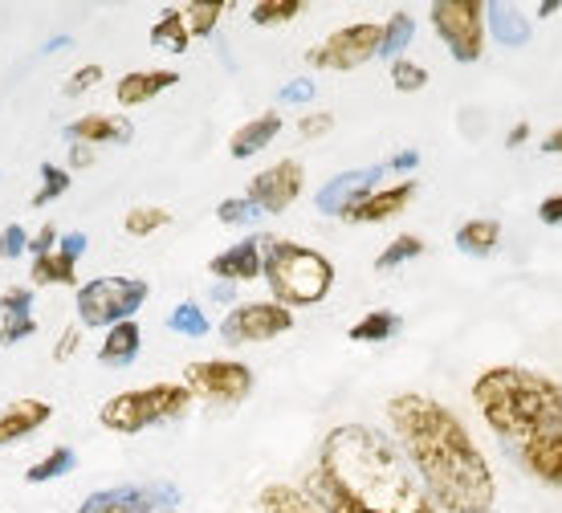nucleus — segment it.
Listing matches in <instances>:
<instances>
[{"label":"nucleus","instance_id":"f257e3e1","mask_svg":"<svg viewBox=\"0 0 562 513\" xmlns=\"http://www.w3.org/2000/svg\"><path fill=\"white\" fill-rule=\"evenodd\" d=\"M395 444L404 448L428 498L445 513H490L497 481L485 453L469 436L461 416L420 391H400L387 400Z\"/></svg>","mask_w":562,"mask_h":513},{"label":"nucleus","instance_id":"f03ea898","mask_svg":"<svg viewBox=\"0 0 562 513\" xmlns=\"http://www.w3.org/2000/svg\"><path fill=\"white\" fill-rule=\"evenodd\" d=\"M318 481L355 513H445L404 448L371 424H338L318 448Z\"/></svg>","mask_w":562,"mask_h":513},{"label":"nucleus","instance_id":"7ed1b4c3","mask_svg":"<svg viewBox=\"0 0 562 513\" xmlns=\"http://www.w3.org/2000/svg\"><path fill=\"white\" fill-rule=\"evenodd\" d=\"M473 403L506 448L562 424V383L530 367H490L473 379Z\"/></svg>","mask_w":562,"mask_h":513},{"label":"nucleus","instance_id":"20e7f679","mask_svg":"<svg viewBox=\"0 0 562 513\" xmlns=\"http://www.w3.org/2000/svg\"><path fill=\"white\" fill-rule=\"evenodd\" d=\"M261 278L273 290V302L294 310V305H318L335 290V265L330 257L306 245H294L285 236L261 233Z\"/></svg>","mask_w":562,"mask_h":513},{"label":"nucleus","instance_id":"39448f33","mask_svg":"<svg viewBox=\"0 0 562 513\" xmlns=\"http://www.w3.org/2000/svg\"><path fill=\"white\" fill-rule=\"evenodd\" d=\"M192 400L196 395L183 383H151V388L119 391L99 408V424L119 432V436H139V432L155 428V424L180 420L192 408Z\"/></svg>","mask_w":562,"mask_h":513},{"label":"nucleus","instance_id":"423d86ee","mask_svg":"<svg viewBox=\"0 0 562 513\" xmlns=\"http://www.w3.org/2000/svg\"><path fill=\"white\" fill-rule=\"evenodd\" d=\"M151 286L143 278H127V274H114V278H94L78 286V326H102L111 331L119 322H131L143 310Z\"/></svg>","mask_w":562,"mask_h":513},{"label":"nucleus","instance_id":"0eeeda50","mask_svg":"<svg viewBox=\"0 0 562 513\" xmlns=\"http://www.w3.org/2000/svg\"><path fill=\"white\" fill-rule=\"evenodd\" d=\"M432 29L461 66H473L485 54V0H436Z\"/></svg>","mask_w":562,"mask_h":513},{"label":"nucleus","instance_id":"6e6552de","mask_svg":"<svg viewBox=\"0 0 562 513\" xmlns=\"http://www.w3.org/2000/svg\"><path fill=\"white\" fill-rule=\"evenodd\" d=\"M183 388L212 403H245L257 388V375L237 359H200L183 367Z\"/></svg>","mask_w":562,"mask_h":513},{"label":"nucleus","instance_id":"1a4fd4ad","mask_svg":"<svg viewBox=\"0 0 562 513\" xmlns=\"http://www.w3.org/2000/svg\"><path fill=\"white\" fill-rule=\"evenodd\" d=\"M383 25L375 21H359V25L335 29L323 45H314L306 54V62L314 70H359L363 62L380 57Z\"/></svg>","mask_w":562,"mask_h":513},{"label":"nucleus","instance_id":"9d476101","mask_svg":"<svg viewBox=\"0 0 562 513\" xmlns=\"http://www.w3.org/2000/svg\"><path fill=\"white\" fill-rule=\"evenodd\" d=\"M294 326V310H285L278 302H237L221 319V338L233 347L245 343H273Z\"/></svg>","mask_w":562,"mask_h":513},{"label":"nucleus","instance_id":"9b49d317","mask_svg":"<svg viewBox=\"0 0 562 513\" xmlns=\"http://www.w3.org/2000/svg\"><path fill=\"white\" fill-rule=\"evenodd\" d=\"M180 489L171 481H135V486L99 489L78 505V513H159L176 510Z\"/></svg>","mask_w":562,"mask_h":513},{"label":"nucleus","instance_id":"f8f14e48","mask_svg":"<svg viewBox=\"0 0 562 513\" xmlns=\"http://www.w3.org/2000/svg\"><path fill=\"white\" fill-rule=\"evenodd\" d=\"M302 183H306V171L297 159H278L269 164L266 171H257L249 188H245V200H254L261 212H285L302 196Z\"/></svg>","mask_w":562,"mask_h":513},{"label":"nucleus","instance_id":"ddd939ff","mask_svg":"<svg viewBox=\"0 0 562 513\" xmlns=\"http://www.w3.org/2000/svg\"><path fill=\"white\" fill-rule=\"evenodd\" d=\"M383 167H359V171H338L335 180L323 183L318 196H314V204L323 216H347L355 204H363L367 196L375 192V183H380Z\"/></svg>","mask_w":562,"mask_h":513},{"label":"nucleus","instance_id":"4468645a","mask_svg":"<svg viewBox=\"0 0 562 513\" xmlns=\"http://www.w3.org/2000/svg\"><path fill=\"white\" fill-rule=\"evenodd\" d=\"M509 453H514V460H518L535 481H542V486H550V489H562V424L559 428L538 432V436H530V440L518 444V448H509Z\"/></svg>","mask_w":562,"mask_h":513},{"label":"nucleus","instance_id":"2eb2a0df","mask_svg":"<svg viewBox=\"0 0 562 513\" xmlns=\"http://www.w3.org/2000/svg\"><path fill=\"white\" fill-rule=\"evenodd\" d=\"M86 253V233H66L57 241L54 253H45V257H33L29 265V278L33 286H78V257Z\"/></svg>","mask_w":562,"mask_h":513},{"label":"nucleus","instance_id":"dca6fc26","mask_svg":"<svg viewBox=\"0 0 562 513\" xmlns=\"http://www.w3.org/2000/svg\"><path fill=\"white\" fill-rule=\"evenodd\" d=\"M37 334L33 319V286H9L0 293V347H16Z\"/></svg>","mask_w":562,"mask_h":513},{"label":"nucleus","instance_id":"f3484780","mask_svg":"<svg viewBox=\"0 0 562 513\" xmlns=\"http://www.w3.org/2000/svg\"><path fill=\"white\" fill-rule=\"evenodd\" d=\"M209 274L216 281H225V286H240V281L261 278V241L249 236V241L228 245L225 253H216L209 261Z\"/></svg>","mask_w":562,"mask_h":513},{"label":"nucleus","instance_id":"a211bd4d","mask_svg":"<svg viewBox=\"0 0 562 513\" xmlns=\"http://www.w3.org/2000/svg\"><path fill=\"white\" fill-rule=\"evenodd\" d=\"M70 143H86V147H94V143H131L135 140V126H131L127 114H82V119H74L66 123L61 131Z\"/></svg>","mask_w":562,"mask_h":513},{"label":"nucleus","instance_id":"6ab92c4d","mask_svg":"<svg viewBox=\"0 0 562 513\" xmlns=\"http://www.w3.org/2000/svg\"><path fill=\"white\" fill-rule=\"evenodd\" d=\"M412 200H416V180L392 183V188L371 192L363 204H355V209L347 212V221L351 224H383V221H392V216H400Z\"/></svg>","mask_w":562,"mask_h":513},{"label":"nucleus","instance_id":"aec40b11","mask_svg":"<svg viewBox=\"0 0 562 513\" xmlns=\"http://www.w3.org/2000/svg\"><path fill=\"white\" fill-rule=\"evenodd\" d=\"M54 420V403L45 400H13L9 408H0V448L33 436Z\"/></svg>","mask_w":562,"mask_h":513},{"label":"nucleus","instance_id":"412c9836","mask_svg":"<svg viewBox=\"0 0 562 513\" xmlns=\"http://www.w3.org/2000/svg\"><path fill=\"white\" fill-rule=\"evenodd\" d=\"M176 82H180V70H135L127 78H119L114 98H119V107H143L164 90H171Z\"/></svg>","mask_w":562,"mask_h":513},{"label":"nucleus","instance_id":"4be33fe9","mask_svg":"<svg viewBox=\"0 0 562 513\" xmlns=\"http://www.w3.org/2000/svg\"><path fill=\"white\" fill-rule=\"evenodd\" d=\"M281 111H266V114H257V119H249L245 126H237L233 131V140H228V155L233 159H249V155L257 152H266L269 143L281 135Z\"/></svg>","mask_w":562,"mask_h":513},{"label":"nucleus","instance_id":"5701e85b","mask_svg":"<svg viewBox=\"0 0 562 513\" xmlns=\"http://www.w3.org/2000/svg\"><path fill=\"white\" fill-rule=\"evenodd\" d=\"M139 347H143V331L139 322H119V326H111L106 331V338H102L99 347V363L102 367H131V363L139 359Z\"/></svg>","mask_w":562,"mask_h":513},{"label":"nucleus","instance_id":"b1692460","mask_svg":"<svg viewBox=\"0 0 562 513\" xmlns=\"http://www.w3.org/2000/svg\"><path fill=\"white\" fill-rule=\"evenodd\" d=\"M261 513H326V505L310 498L306 489L273 481V486L261 489Z\"/></svg>","mask_w":562,"mask_h":513},{"label":"nucleus","instance_id":"393cba45","mask_svg":"<svg viewBox=\"0 0 562 513\" xmlns=\"http://www.w3.org/2000/svg\"><path fill=\"white\" fill-rule=\"evenodd\" d=\"M485 16H490L493 37L502 45H509V49H521V45L530 42V21L514 4H485Z\"/></svg>","mask_w":562,"mask_h":513},{"label":"nucleus","instance_id":"a878e982","mask_svg":"<svg viewBox=\"0 0 562 513\" xmlns=\"http://www.w3.org/2000/svg\"><path fill=\"white\" fill-rule=\"evenodd\" d=\"M452 241H457V249H461L464 257H490V253L502 245V224L490 221V216H481V221H464Z\"/></svg>","mask_w":562,"mask_h":513},{"label":"nucleus","instance_id":"bb28decb","mask_svg":"<svg viewBox=\"0 0 562 513\" xmlns=\"http://www.w3.org/2000/svg\"><path fill=\"white\" fill-rule=\"evenodd\" d=\"M400 326H404V322H400V314H392V310H367L363 319L347 331V338H351V343H387V338L400 334Z\"/></svg>","mask_w":562,"mask_h":513},{"label":"nucleus","instance_id":"cd10ccee","mask_svg":"<svg viewBox=\"0 0 562 513\" xmlns=\"http://www.w3.org/2000/svg\"><path fill=\"white\" fill-rule=\"evenodd\" d=\"M412 37H416V21H412V13L395 9V13L383 21L380 57H387V62H400V57H404V49L412 45Z\"/></svg>","mask_w":562,"mask_h":513},{"label":"nucleus","instance_id":"c85d7f7f","mask_svg":"<svg viewBox=\"0 0 562 513\" xmlns=\"http://www.w3.org/2000/svg\"><path fill=\"white\" fill-rule=\"evenodd\" d=\"M151 42L168 54H183L192 45V33H188V21H183L180 9H164V16L151 25Z\"/></svg>","mask_w":562,"mask_h":513},{"label":"nucleus","instance_id":"c756f323","mask_svg":"<svg viewBox=\"0 0 562 513\" xmlns=\"http://www.w3.org/2000/svg\"><path fill=\"white\" fill-rule=\"evenodd\" d=\"M74 465H78L74 448L57 444L54 453H45L42 460H33V465H29V469H25V481H29V486H45V481H57V477L74 472Z\"/></svg>","mask_w":562,"mask_h":513},{"label":"nucleus","instance_id":"7c9ffc66","mask_svg":"<svg viewBox=\"0 0 562 513\" xmlns=\"http://www.w3.org/2000/svg\"><path fill=\"white\" fill-rule=\"evenodd\" d=\"M183 21H188V33L192 37H209L221 25V13H225V0H192L180 9Z\"/></svg>","mask_w":562,"mask_h":513},{"label":"nucleus","instance_id":"2f4dec72","mask_svg":"<svg viewBox=\"0 0 562 513\" xmlns=\"http://www.w3.org/2000/svg\"><path fill=\"white\" fill-rule=\"evenodd\" d=\"M168 326L176 334H183V338H204V334L212 331L209 314H204V305L196 302H180L176 310L168 314Z\"/></svg>","mask_w":562,"mask_h":513},{"label":"nucleus","instance_id":"473e14b6","mask_svg":"<svg viewBox=\"0 0 562 513\" xmlns=\"http://www.w3.org/2000/svg\"><path fill=\"white\" fill-rule=\"evenodd\" d=\"M302 9H306L302 0H257V4H249V21L261 29L285 25V21H294Z\"/></svg>","mask_w":562,"mask_h":513},{"label":"nucleus","instance_id":"72a5a7b5","mask_svg":"<svg viewBox=\"0 0 562 513\" xmlns=\"http://www.w3.org/2000/svg\"><path fill=\"white\" fill-rule=\"evenodd\" d=\"M424 253V241L420 236H412V233H404V236H395L392 245L375 257V269L380 274H392V269H400V265H408V261H416Z\"/></svg>","mask_w":562,"mask_h":513},{"label":"nucleus","instance_id":"f704fd0d","mask_svg":"<svg viewBox=\"0 0 562 513\" xmlns=\"http://www.w3.org/2000/svg\"><path fill=\"white\" fill-rule=\"evenodd\" d=\"M168 224H171L168 209H159V204H139V209L127 212L123 228H127L131 236H151V233H159V228H168Z\"/></svg>","mask_w":562,"mask_h":513},{"label":"nucleus","instance_id":"c9c22d12","mask_svg":"<svg viewBox=\"0 0 562 513\" xmlns=\"http://www.w3.org/2000/svg\"><path fill=\"white\" fill-rule=\"evenodd\" d=\"M70 183H74V176L66 171V167L42 164V188L33 192V209H45V204H54L57 196L70 192Z\"/></svg>","mask_w":562,"mask_h":513},{"label":"nucleus","instance_id":"e433bc0d","mask_svg":"<svg viewBox=\"0 0 562 513\" xmlns=\"http://www.w3.org/2000/svg\"><path fill=\"white\" fill-rule=\"evenodd\" d=\"M257 216H261V209L245 196H228V200L216 204V221L233 224V228H249V224H257Z\"/></svg>","mask_w":562,"mask_h":513},{"label":"nucleus","instance_id":"4c0bfd02","mask_svg":"<svg viewBox=\"0 0 562 513\" xmlns=\"http://www.w3.org/2000/svg\"><path fill=\"white\" fill-rule=\"evenodd\" d=\"M392 86L400 94H416V90L428 86V70L412 57H400V62H392Z\"/></svg>","mask_w":562,"mask_h":513},{"label":"nucleus","instance_id":"58836bf2","mask_svg":"<svg viewBox=\"0 0 562 513\" xmlns=\"http://www.w3.org/2000/svg\"><path fill=\"white\" fill-rule=\"evenodd\" d=\"M29 228L25 224H4V228H0V257H4V261H16V257H21V253L29 249Z\"/></svg>","mask_w":562,"mask_h":513},{"label":"nucleus","instance_id":"ea45409f","mask_svg":"<svg viewBox=\"0 0 562 513\" xmlns=\"http://www.w3.org/2000/svg\"><path fill=\"white\" fill-rule=\"evenodd\" d=\"M99 82H102V66H82V70L70 74V82L61 86V94L78 98V94H86V90H94Z\"/></svg>","mask_w":562,"mask_h":513},{"label":"nucleus","instance_id":"a19ab883","mask_svg":"<svg viewBox=\"0 0 562 513\" xmlns=\"http://www.w3.org/2000/svg\"><path fill=\"white\" fill-rule=\"evenodd\" d=\"M281 102L285 107H306L314 102V78H294V82L281 86Z\"/></svg>","mask_w":562,"mask_h":513},{"label":"nucleus","instance_id":"79ce46f5","mask_svg":"<svg viewBox=\"0 0 562 513\" xmlns=\"http://www.w3.org/2000/svg\"><path fill=\"white\" fill-rule=\"evenodd\" d=\"M330 126H335V119H330L326 111H310V114H302V123H297V135H302V140H323Z\"/></svg>","mask_w":562,"mask_h":513},{"label":"nucleus","instance_id":"37998d69","mask_svg":"<svg viewBox=\"0 0 562 513\" xmlns=\"http://www.w3.org/2000/svg\"><path fill=\"white\" fill-rule=\"evenodd\" d=\"M306 493L314 501H323L326 513H355V510H347V505H342V501H338L335 493H330V489L323 486V481H318V472H310V477H306Z\"/></svg>","mask_w":562,"mask_h":513},{"label":"nucleus","instance_id":"c03bdc74","mask_svg":"<svg viewBox=\"0 0 562 513\" xmlns=\"http://www.w3.org/2000/svg\"><path fill=\"white\" fill-rule=\"evenodd\" d=\"M57 241H61V233H57V224H42L37 233L29 236V253H33V257H45V253H54V249H57Z\"/></svg>","mask_w":562,"mask_h":513},{"label":"nucleus","instance_id":"a18cd8bd","mask_svg":"<svg viewBox=\"0 0 562 513\" xmlns=\"http://www.w3.org/2000/svg\"><path fill=\"white\" fill-rule=\"evenodd\" d=\"M78 343H82V326H66V331H61V343L54 347V359L66 363L74 350H78Z\"/></svg>","mask_w":562,"mask_h":513},{"label":"nucleus","instance_id":"49530a36","mask_svg":"<svg viewBox=\"0 0 562 513\" xmlns=\"http://www.w3.org/2000/svg\"><path fill=\"white\" fill-rule=\"evenodd\" d=\"M538 221H542V224H562V192L559 196H547V200H542V209H538Z\"/></svg>","mask_w":562,"mask_h":513},{"label":"nucleus","instance_id":"de8ad7c7","mask_svg":"<svg viewBox=\"0 0 562 513\" xmlns=\"http://www.w3.org/2000/svg\"><path fill=\"white\" fill-rule=\"evenodd\" d=\"M387 167H392V171H416V167H420V152H395L392 159L383 164V171H387Z\"/></svg>","mask_w":562,"mask_h":513},{"label":"nucleus","instance_id":"09e8293b","mask_svg":"<svg viewBox=\"0 0 562 513\" xmlns=\"http://www.w3.org/2000/svg\"><path fill=\"white\" fill-rule=\"evenodd\" d=\"M90 164H94V147L70 143V167H90Z\"/></svg>","mask_w":562,"mask_h":513},{"label":"nucleus","instance_id":"8fccbe9b","mask_svg":"<svg viewBox=\"0 0 562 513\" xmlns=\"http://www.w3.org/2000/svg\"><path fill=\"white\" fill-rule=\"evenodd\" d=\"M542 152H547V155H562V126H554L547 140H542Z\"/></svg>","mask_w":562,"mask_h":513},{"label":"nucleus","instance_id":"3c124183","mask_svg":"<svg viewBox=\"0 0 562 513\" xmlns=\"http://www.w3.org/2000/svg\"><path fill=\"white\" fill-rule=\"evenodd\" d=\"M212 298H216V302H233V298H237V290H233V286H225V281H216V286H212Z\"/></svg>","mask_w":562,"mask_h":513},{"label":"nucleus","instance_id":"603ef678","mask_svg":"<svg viewBox=\"0 0 562 513\" xmlns=\"http://www.w3.org/2000/svg\"><path fill=\"white\" fill-rule=\"evenodd\" d=\"M521 140H530V123H518L514 131H509V147H518Z\"/></svg>","mask_w":562,"mask_h":513},{"label":"nucleus","instance_id":"864d4df0","mask_svg":"<svg viewBox=\"0 0 562 513\" xmlns=\"http://www.w3.org/2000/svg\"><path fill=\"white\" fill-rule=\"evenodd\" d=\"M535 13L538 16H554V13H559V0H547V4H538Z\"/></svg>","mask_w":562,"mask_h":513},{"label":"nucleus","instance_id":"5fc2aeb1","mask_svg":"<svg viewBox=\"0 0 562 513\" xmlns=\"http://www.w3.org/2000/svg\"><path fill=\"white\" fill-rule=\"evenodd\" d=\"M159 513H176V510H159Z\"/></svg>","mask_w":562,"mask_h":513},{"label":"nucleus","instance_id":"6e6d98bb","mask_svg":"<svg viewBox=\"0 0 562 513\" xmlns=\"http://www.w3.org/2000/svg\"><path fill=\"white\" fill-rule=\"evenodd\" d=\"M490 513H493V510H490Z\"/></svg>","mask_w":562,"mask_h":513}]
</instances>
